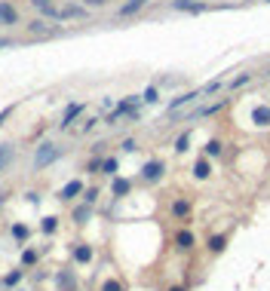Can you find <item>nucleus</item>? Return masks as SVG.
Here are the masks:
<instances>
[{
	"instance_id": "obj_32",
	"label": "nucleus",
	"mask_w": 270,
	"mask_h": 291,
	"mask_svg": "<svg viewBox=\"0 0 270 291\" xmlns=\"http://www.w3.org/2000/svg\"><path fill=\"white\" fill-rule=\"evenodd\" d=\"M9 156H12V144H0V172L6 169V162H9Z\"/></svg>"
},
{
	"instance_id": "obj_27",
	"label": "nucleus",
	"mask_w": 270,
	"mask_h": 291,
	"mask_svg": "<svg viewBox=\"0 0 270 291\" xmlns=\"http://www.w3.org/2000/svg\"><path fill=\"white\" fill-rule=\"evenodd\" d=\"M221 86H224V77H215V80L203 83L200 89H203V95H215V92H221Z\"/></svg>"
},
{
	"instance_id": "obj_15",
	"label": "nucleus",
	"mask_w": 270,
	"mask_h": 291,
	"mask_svg": "<svg viewBox=\"0 0 270 291\" xmlns=\"http://www.w3.org/2000/svg\"><path fill=\"white\" fill-rule=\"evenodd\" d=\"M172 9L175 12H206L209 3L206 0H172Z\"/></svg>"
},
{
	"instance_id": "obj_11",
	"label": "nucleus",
	"mask_w": 270,
	"mask_h": 291,
	"mask_svg": "<svg viewBox=\"0 0 270 291\" xmlns=\"http://www.w3.org/2000/svg\"><path fill=\"white\" fill-rule=\"evenodd\" d=\"M190 175H193L196 181H209V178H212V159L200 153V156L193 159V166H190Z\"/></svg>"
},
{
	"instance_id": "obj_25",
	"label": "nucleus",
	"mask_w": 270,
	"mask_h": 291,
	"mask_svg": "<svg viewBox=\"0 0 270 291\" xmlns=\"http://www.w3.org/2000/svg\"><path fill=\"white\" fill-rule=\"evenodd\" d=\"M22 279H25V267H15V270H9L6 276H3V285H6V288H15Z\"/></svg>"
},
{
	"instance_id": "obj_5",
	"label": "nucleus",
	"mask_w": 270,
	"mask_h": 291,
	"mask_svg": "<svg viewBox=\"0 0 270 291\" xmlns=\"http://www.w3.org/2000/svg\"><path fill=\"white\" fill-rule=\"evenodd\" d=\"M59 144H40V147H37V153H34V166H37V169H43V166H49V162L52 159H59Z\"/></svg>"
},
{
	"instance_id": "obj_40",
	"label": "nucleus",
	"mask_w": 270,
	"mask_h": 291,
	"mask_svg": "<svg viewBox=\"0 0 270 291\" xmlns=\"http://www.w3.org/2000/svg\"><path fill=\"white\" fill-rule=\"evenodd\" d=\"M95 123H98V117H89V120L83 123V132H89V129H92V126H95Z\"/></svg>"
},
{
	"instance_id": "obj_28",
	"label": "nucleus",
	"mask_w": 270,
	"mask_h": 291,
	"mask_svg": "<svg viewBox=\"0 0 270 291\" xmlns=\"http://www.w3.org/2000/svg\"><path fill=\"white\" fill-rule=\"evenodd\" d=\"M157 101H160V86H148L141 92V104H157Z\"/></svg>"
},
{
	"instance_id": "obj_4",
	"label": "nucleus",
	"mask_w": 270,
	"mask_h": 291,
	"mask_svg": "<svg viewBox=\"0 0 270 291\" xmlns=\"http://www.w3.org/2000/svg\"><path fill=\"white\" fill-rule=\"evenodd\" d=\"M206 95H203V89H190V92H181L178 98H172L169 101V107H166V114H178L184 104H193V101H203Z\"/></svg>"
},
{
	"instance_id": "obj_13",
	"label": "nucleus",
	"mask_w": 270,
	"mask_h": 291,
	"mask_svg": "<svg viewBox=\"0 0 270 291\" xmlns=\"http://www.w3.org/2000/svg\"><path fill=\"white\" fill-rule=\"evenodd\" d=\"M86 111V104L83 101H74V104H68L65 107V114H62V123H59V129H68V126H74V120H80Z\"/></svg>"
},
{
	"instance_id": "obj_26",
	"label": "nucleus",
	"mask_w": 270,
	"mask_h": 291,
	"mask_svg": "<svg viewBox=\"0 0 270 291\" xmlns=\"http://www.w3.org/2000/svg\"><path fill=\"white\" fill-rule=\"evenodd\" d=\"M190 138H193L190 129H184L181 135H178V138H175V153H187V150H190Z\"/></svg>"
},
{
	"instance_id": "obj_7",
	"label": "nucleus",
	"mask_w": 270,
	"mask_h": 291,
	"mask_svg": "<svg viewBox=\"0 0 270 291\" xmlns=\"http://www.w3.org/2000/svg\"><path fill=\"white\" fill-rule=\"evenodd\" d=\"M190 212H193V206H190V199H187V196H175V199H172L169 215L175 218V221H187Z\"/></svg>"
},
{
	"instance_id": "obj_17",
	"label": "nucleus",
	"mask_w": 270,
	"mask_h": 291,
	"mask_svg": "<svg viewBox=\"0 0 270 291\" xmlns=\"http://www.w3.org/2000/svg\"><path fill=\"white\" fill-rule=\"evenodd\" d=\"M86 15V6L80 3H71V6H59V15H56V22H68V19H83Z\"/></svg>"
},
{
	"instance_id": "obj_29",
	"label": "nucleus",
	"mask_w": 270,
	"mask_h": 291,
	"mask_svg": "<svg viewBox=\"0 0 270 291\" xmlns=\"http://www.w3.org/2000/svg\"><path fill=\"white\" fill-rule=\"evenodd\" d=\"M89 215H92V206H86V203L77 206V209H74V224H86V221H89Z\"/></svg>"
},
{
	"instance_id": "obj_36",
	"label": "nucleus",
	"mask_w": 270,
	"mask_h": 291,
	"mask_svg": "<svg viewBox=\"0 0 270 291\" xmlns=\"http://www.w3.org/2000/svg\"><path fill=\"white\" fill-rule=\"evenodd\" d=\"M86 172H92V175L98 172V175H101V153H95L92 159H89V162H86Z\"/></svg>"
},
{
	"instance_id": "obj_20",
	"label": "nucleus",
	"mask_w": 270,
	"mask_h": 291,
	"mask_svg": "<svg viewBox=\"0 0 270 291\" xmlns=\"http://www.w3.org/2000/svg\"><path fill=\"white\" fill-rule=\"evenodd\" d=\"M252 83H255V71H243V74H237V77L227 83V89H230V92H237V89L252 86Z\"/></svg>"
},
{
	"instance_id": "obj_33",
	"label": "nucleus",
	"mask_w": 270,
	"mask_h": 291,
	"mask_svg": "<svg viewBox=\"0 0 270 291\" xmlns=\"http://www.w3.org/2000/svg\"><path fill=\"white\" fill-rule=\"evenodd\" d=\"M101 291H126V285L120 279H104L101 282Z\"/></svg>"
},
{
	"instance_id": "obj_3",
	"label": "nucleus",
	"mask_w": 270,
	"mask_h": 291,
	"mask_svg": "<svg viewBox=\"0 0 270 291\" xmlns=\"http://www.w3.org/2000/svg\"><path fill=\"white\" fill-rule=\"evenodd\" d=\"M0 25H3V28H15V25H22L19 6L9 3V0H0Z\"/></svg>"
},
{
	"instance_id": "obj_41",
	"label": "nucleus",
	"mask_w": 270,
	"mask_h": 291,
	"mask_svg": "<svg viewBox=\"0 0 270 291\" xmlns=\"http://www.w3.org/2000/svg\"><path fill=\"white\" fill-rule=\"evenodd\" d=\"M3 46H12V37H0V49Z\"/></svg>"
},
{
	"instance_id": "obj_24",
	"label": "nucleus",
	"mask_w": 270,
	"mask_h": 291,
	"mask_svg": "<svg viewBox=\"0 0 270 291\" xmlns=\"http://www.w3.org/2000/svg\"><path fill=\"white\" fill-rule=\"evenodd\" d=\"M206 248H209L212 254H221V251L227 248V236H221V233H215V236H209V242H206Z\"/></svg>"
},
{
	"instance_id": "obj_10",
	"label": "nucleus",
	"mask_w": 270,
	"mask_h": 291,
	"mask_svg": "<svg viewBox=\"0 0 270 291\" xmlns=\"http://www.w3.org/2000/svg\"><path fill=\"white\" fill-rule=\"evenodd\" d=\"M83 190H86V184L80 178H74V181H68V184L59 190V199H62V203H74L77 196H83Z\"/></svg>"
},
{
	"instance_id": "obj_43",
	"label": "nucleus",
	"mask_w": 270,
	"mask_h": 291,
	"mask_svg": "<svg viewBox=\"0 0 270 291\" xmlns=\"http://www.w3.org/2000/svg\"><path fill=\"white\" fill-rule=\"evenodd\" d=\"M267 3H270V0H267Z\"/></svg>"
},
{
	"instance_id": "obj_16",
	"label": "nucleus",
	"mask_w": 270,
	"mask_h": 291,
	"mask_svg": "<svg viewBox=\"0 0 270 291\" xmlns=\"http://www.w3.org/2000/svg\"><path fill=\"white\" fill-rule=\"evenodd\" d=\"M56 288L59 291H77V276L71 270H59L56 273Z\"/></svg>"
},
{
	"instance_id": "obj_31",
	"label": "nucleus",
	"mask_w": 270,
	"mask_h": 291,
	"mask_svg": "<svg viewBox=\"0 0 270 291\" xmlns=\"http://www.w3.org/2000/svg\"><path fill=\"white\" fill-rule=\"evenodd\" d=\"M37 261H40V254L34 251V248H25V251H22V267H34Z\"/></svg>"
},
{
	"instance_id": "obj_8",
	"label": "nucleus",
	"mask_w": 270,
	"mask_h": 291,
	"mask_svg": "<svg viewBox=\"0 0 270 291\" xmlns=\"http://www.w3.org/2000/svg\"><path fill=\"white\" fill-rule=\"evenodd\" d=\"M148 3L151 0H123V3L117 6V19H132V15H138Z\"/></svg>"
},
{
	"instance_id": "obj_37",
	"label": "nucleus",
	"mask_w": 270,
	"mask_h": 291,
	"mask_svg": "<svg viewBox=\"0 0 270 291\" xmlns=\"http://www.w3.org/2000/svg\"><path fill=\"white\" fill-rule=\"evenodd\" d=\"M15 107H19V104H9V107H3V111H0V126H3V123L15 114Z\"/></svg>"
},
{
	"instance_id": "obj_14",
	"label": "nucleus",
	"mask_w": 270,
	"mask_h": 291,
	"mask_svg": "<svg viewBox=\"0 0 270 291\" xmlns=\"http://www.w3.org/2000/svg\"><path fill=\"white\" fill-rule=\"evenodd\" d=\"M230 104V98H218L215 104H206V107H196V111H190V114H184L187 120H196V117H215L218 111H224V107Z\"/></svg>"
},
{
	"instance_id": "obj_1",
	"label": "nucleus",
	"mask_w": 270,
	"mask_h": 291,
	"mask_svg": "<svg viewBox=\"0 0 270 291\" xmlns=\"http://www.w3.org/2000/svg\"><path fill=\"white\" fill-rule=\"evenodd\" d=\"M138 107H141V95H126L117 107H114V111L111 114H107L104 117V123L107 126H117L123 117H129V120H138Z\"/></svg>"
},
{
	"instance_id": "obj_22",
	"label": "nucleus",
	"mask_w": 270,
	"mask_h": 291,
	"mask_svg": "<svg viewBox=\"0 0 270 291\" xmlns=\"http://www.w3.org/2000/svg\"><path fill=\"white\" fill-rule=\"evenodd\" d=\"M117 172H120V156H101V175L117 178Z\"/></svg>"
},
{
	"instance_id": "obj_21",
	"label": "nucleus",
	"mask_w": 270,
	"mask_h": 291,
	"mask_svg": "<svg viewBox=\"0 0 270 291\" xmlns=\"http://www.w3.org/2000/svg\"><path fill=\"white\" fill-rule=\"evenodd\" d=\"M31 6L37 12H43V19H56L59 15V6L52 3V0H31Z\"/></svg>"
},
{
	"instance_id": "obj_42",
	"label": "nucleus",
	"mask_w": 270,
	"mask_h": 291,
	"mask_svg": "<svg viewBox=\"0 0 270 291\" xmlns=\"http://www.w3.org/2000/svg\"><path fill=\"white\" fill-rule=\"evenodd\" d=\"M166 291H187L184 285H172V288H166Z\"/></svg>"
},
{
	"instance_id": "obj_34",
	"label": "nucleus",
	"mask_w": 270,
	"mask_h": 291,
	"mask_svg": "<svg viewBox=\"0 0 270 291\" xmlns=\"http://www.w3.org/2000/svg\"><path fill=\"white\" fill-rule=\"evenodd\" d=\"M12 236H15V239H19V242H25L28 236H31V230H28L25 224H12Z\"/></svg>"
},
{
	"instance_id": "obj_35",
	"label": "nucleus",
	"mask_w": 270,
	"mask_h": 291,
	"mask_svg": "<svg viewBox=\"0 0 270 291\" xmlns=\"http://www.w3.org/2000/svg\"><path fill=\"white\" fill-rule=\"evenodd\" d=\"M95 199H98V187H86L83 190V203L86 206H95Z\"/></svg>"
},
{
	"instance_id": "obj_19",
	"label": "nucleus",
	"mask_w": 270,
	"mask_h": 291,
	"mask_svg": "<svg viewBox=\"0 0 270 291\" xmlns=\"http://www.w3.org/2000/svg\"><path fill=\"white\" fill-rule=\"evenodd\" d=\"M111 193H114L117 199L129 196V193H132V181H129V178H123V175H117V178H114V184H111Z\"/></svg>"
},
{
	"instance_id": "obj_9",
	"label": "nucleus",
	"mask_w": 270,
	"mask_h": 291,
	"mask_svg": "<svg viewBox=\"0 0 270 291\" xmlns=\"http://www.w3.org/2000/svg\"><path fill=\"white\" fill-rule=\"evenodd\" d=\"M71 258H74V264L86 267V264H92L95 251H92V245H89V242H74V248H71Z\"/></svg>"
},
{
	"instance_id": "obj_2",
	"label": "nucleus",
	"mask_w": 270,
	"mask_h": 291,
	"mask_svg": "<svg viewBox=\"0 0 270 291\" xmlns=\"http://www.w3.org/2000/svg\"><path fill=\"white\" fill-rule=\"evenodd\" d=\"M163 178H166V162L160 156L148 159L145 166H141V181H145V184H160Z\"/></svg>"
},
{
	"instance_id": "obj_12",
	"label": "nucleus",
	"mask_w": 270,
	"mask_h": 291,
	"mask_svg": "<svg viewBox=\"0 0 270 291\" xmlns=\"http://www.w3.org/2000/svg\"><path fill=\"white\" fill-rule=\"evenodd\" d=\"M175 248L178 251H193L196 248V236H193V230H187V227H181V230H175Z\"/></svg>"
},
{
	"instance_id": "obj_6",
	"label": "nucleus",
	"mask_w": 270,
	"mask_h": 291,
	"mask_svg": "<svg viewBox=\"0 0 270 291\" xmlns=\"http://www.w3.org/2000/svg\"><path fill=\"white\" fill-rule=\"evenodd\" d=\"M249 123L255 126V129H270V104H252Z\"/></svg>"
},
{
	"instance_id": "obj_23",
	"label": "nucleus",
	"mask_w": 270,
	"mask_h": 291,
	"mask_svg": "<svg viewBox=\"0 0 270 291\" xmlns=\"http://www.w3.org/2000/svg\"><path fill=\"white\" fill-rule=\"evenodd\" d=\"M28 31L34 34V37H40V34H43V37H46V34H56V31L49 28L46 19H34V22H28Z\"/></svg>"
},
{
	"instance_id": "obj_38",
	"label": "nucleus",
	"mask_w": 270,
	"mask_h": 291,
	"mask_svg": "<svg viewBox=\"0 0 270 291\" xmlns=\"http://www.w3.org/2000/svg\"><path fill=\"white\" fill-rule=\"evenodd\" d=\"M120 147H123L126 153H132V150L138 147V144H135V138H123V144H120Z\"/></svg>"
},
{
	"instance_id": "obj_30",
	"label": "nucleus",
	"mask_w": 270,
	"mask_h": 291,
	"mask_svg": "<svg viewBox=\"0 0 270 291\" xmlns=\"http://www.w3.org/2000/svg\"><path fill=\"white\" fill-rule=\"evenodd\" d=\"M40 230H43L46 236H52V233L59 230V218H56V215H49V218H43V221H40Z\"/></svg>"
},
{
	"instance_id": "obj_39",
	"label": "nucleus",
	"mask_w": 270,
	"mask_h": 291,
	"mask_svg": "<svg viewBox=\"0 0 270 291\" xmlns=\"http://www.w3.org/2000/svg\"><path fill=\"white\" fill-rule=\"evenodd\" d=\"M83 6H89V9H101V6H107V0H83Z\"/></svg>"
},
{
	"instance_id": "obj_18",
	"label": "nucleus",
	"mask_w": 270,
	"mask_h": 291,
	"mask_svg": "<svg viewBox=\"0 0 270 291\" xmlns=\"http://www.w3.org/2000/svg\"><path fill=\"white\" fill-rule=\"evenodd\" d=\"M203 156H209V159L224 156V141H221V138H209V141L203 144Z\"/></svg>"
}]
</instances>
